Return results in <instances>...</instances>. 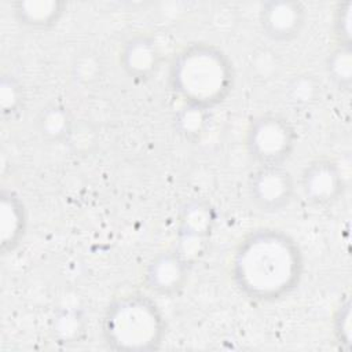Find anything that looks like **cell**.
<instances>
[{
    "label": "cell",
    "instance_id": "16",
    "mask_svg": "<svg viewBox=\"0 0 352 352\" xmlns=\"http://www.w3.org/2000/svg\"><path fill=\"white\" fill-rule=\"evenodd\" d=\"M319 95L320 84L308 73L294 76L286 87V98L296 109H309L316 103Z\"/></svg>",
    "mask_w": 352,
    "mask_h": 352
},
{
    "label": "cell",
    "instance_id": "4",
    "mask_svg": "<svg viewBox=\"0 0 352 352\" xmlns=\"http://www.w3.org/2000/svg\"><path fill=\"white\" fill-rule=\"evenodd\" d=\"M298 135L293 122L280 113L253 117L243 135L246 155L258 165H285L293 155Z\"/></svg>",
    "mask_w": 352,
    "mask_h": 352
},
{
    "label": "cell",
    "instance_id": "11",
    "mask_svg": "<svg viewBox=\"0 0 352 352\" xmlns=\"http://www.w3.org/2000/svg\"><path fill=\"white\" fill-rule=\"evenodd\" d=\"M28 231V209L22 197L12 188L0 192V252L12 254L23 242Z\"/></svg>",
    "mask_w": 352,
    "mask_h": 352
},
{
    "label": "cell",
    "instance_id": "5",
    "mask_svg": "<svg viewBox=\"0 0 352 352\" xmlns=\"http://www.w3.org/2000/svg\"><path fill=\"white\" fill-rule=\"evenodd\" d=\"M217 210L205 198L184 202L177 213L173 249L195 265L208 252L216 228Z\"/></svg>",
    "mask_w": 352,
    "mask_h": 352
},
{
    "label": "cell",
    "instance_id": "7",
    "mask_svg": "<svg viewBox=\"0 0 352 352\" xmlns=\"http://www.w3.org/2000/svg\"><path fill=\"white\" fill-rule=\"evenodd\" d=\"M298 187L307 204L314 208H329L344 198L348 183L340 162L320 155L304 165Z\"/></svg>",
    "mask_w": 352,
    "mask_h": 352
},
{
    "label": "cell",
    "instance_id": "17",
    "mask_svg": "<svg viewBox=\"0 0 352 352\" xmlns=\"http://www.w3.org/2000/svg\"><path fill=\"white\" fill-rule=\"evenodd\" d=\"M351 297L349 294L344 296L337 304L333 316H331V333L334 342L341 351H351V338H352V322H351Z\"/></svg>",
    "mask_w": 352,
    "mask_h": 352
},
{
    "label": "cell",
    "instance_id": "12",
    "mask_svg": "<svg viewBox=\"0 0 352 352\" xmlns=\"http://www.w3.org/2000/svg\"><path fill=\"white\" fill-rule=\"evenodd\" d=\"M14 21L29 30L47 32L56 28L67 12L62 0H16L10 4Z\"/></svg>",
    "mask_w": 352,
    "mask_h": 352
},
{
    "label": "cell",
    "instance_id": "10",
    "mask_svg": "<svg viewBox=\"0 0 352 352\" xmlns=\"http://www.w3.org/2000/svg\"><path fill=\"white\" fill-rule=\"evenodd\" d=\"M117 62L126 78L136 84H146L158 74L164 56L160 44L151 34L136 33L121 44Z\"/></svg>",
    "mask_w": 352,
    "mask_h": 352
},
{
    "label": "cell",
    "instance_id": "15",
    "mask_svg": "<svg viewBox=\"0 0 352 352\" xmlns=\"http://www.w3.org/2000/svg\"><path fill=\"white\" fill-rule=\"evenodd\" d=\"M26 91L21 80L11 72H4L0 80V113L3 120H15L25 109Z\"/></svg>",
    "mask_w": 352,
    "mask_h": 352
},
{
    "label": "cell",
    "instance_id": "20",
    "mask_svg": "<svg viewBox=\"0 0 352 352\" xmlns=\"http://www.w3.org/2000/svg\"><path fill=\"white\" fill-rule=\"evenodd\" d=\"M69 329H72L77 337L84 331V319L74 309H63L54 318L52 331L60 341H73Z\"/></svg>",
    "mask_w": 352,
    "mask_h": 352
},
{
    "label": "cell",
    "instance_id": "9",
    "mask_svg": "<svg viewBox=\"0 0 352 352\" xmlns=\"http://www.w3.org/2000/svg\"><path fill=\"white\" fill-rule=\"evenodd\" d=\"M307 19V6L298 0H268L260 4L257 12L261 33L278 44H287L298 38Z\"/></svg>",
    "mask_w": 352,
    "mask_h": 352
},
{
    "label": "cell",
    "instance_id": "1",
    "mask_svg": "<svg viewBox=\"0 0 352 352\" xmlns=\"http://www.w3.org/2000/svg\"><path fill=\"white\" fill-rule=\"evenodd\" d=\"M305 258L298 242L276 227L246 232L234 248L230 276L249 301L274 304L293 294L304 276Z\"/></svg>",
    "mask_w": 352,
    "mask_h": 352
},
{
    "label": "cell",
    "instance_id": "13",
    "mask_svg": "<svg viewBox=\"0 0 352 352\" xmlns=\"http://www.w3.org/2000/svg\"><path fill=\"white\" fill-rule=\"evenodd\" d=\"M36 129L43 140L52 144H63L74 132V118L63 103L45 104L36 117Z\"/></svg>",
    "mask_w": 352,
    "mask_h": 352
},
{
    "label": "cell",
    "instance_id": "2",
    "mask_svg": "<svg viewBox=\"0 0 352 352\" xmlns=\"http://www.w3.org/2000/svg\"><path fill=\"white\" fill-rule=\"evenodd\" d=\"M231 58L216 44L194 41L170 59L168 85L182 106L210 111L221 106L235 87Z\"/></svg>",
    "mask_w": 352,
    "mask_h": 352
},
{
    "label": "cell",
    "instance_id": "19",
    "mask_svg": "<svg viewBox=\"0 0 352 352\" xmlns=\"http://www.w3.org/2000/svg\"><path fill=\"white\" fill-rule=\"evenodd\" d=\"M208 120V111L182 106V110L176 116V128L187 139H198L204 133Z\"/></svg>",
    "mask_w": 352,
    "mask_h": 352
},
{
    "label": "cell",
    "instance_id": "18",
    "mask_svg": "<svg viewBox=\"0 0 352 352\" xmlns=\"http://www.w3.org/2000/svg\"><path fill=\"white\" fill-rule=\"evenodd\" d=\"M352 1H338L331 15V36L337 45H352Z\"/></svg>",
    "mask_w": 352,
    "mask_h": 352
},
{
    "label": "cell",
    "instance_id": "8",
    "mask_svg": "<svg viewBox=\"0 0 352 352\" xmlns=\"http://www.w3.org/2000/svg\"><path fill=\"white\" fill-rule=\"evenodd\" d=\"M192 264L173 248L157 252L143 271V286L151 296L173 298L182 294L190 280Z\"/></svg>",
    "mask_w": 352,
    "mask_h": 352
},
{
    "label": "cell",
    "instance_id": "14",
    "mask_svg": "<svg viewBox=\"0 0 352 352\" xmlns=\"http://www.w3.org/2000/svg\"><path fill=\"white\" fill-rule=\"evenodd\" d=\"M324 73L334 88L349 94L352 88V45L334 44L324 58Z\"/></svg>",
    "mask_w": 352,
    "mask_h": 352
},
{
    "label": "cell",
    "instance_id": "3",
    "mask_svg": "<svg viewBox=\"0 0 352 352\" xmlns=\"http://www.w3.org/2000/svg\"><path fill=\"white\" fill-rule=\"evenodd\" d=\"M166 333V316L150 293L132 292L114 297L100 319L102 341L111 351H158Z\"/></svg>",
    "mask_w": 352,
    "mask_h": 352
},
{
    "label": "cell",
    "instance_id": "6",
    "mask_svg": "<svg viewBox=\"0 0 352 352\" xmlns=\"http://www.w3.org/2000/svg\"><path fill=\"white\" fill-rule=\"evenodd\" d=\"M297 183L285 165H258L248 176V197L261 213L287 209L296 197Z\"/></svg>",
    "mask_w": 352,
    "mask_h": 352
}]
</instances>
